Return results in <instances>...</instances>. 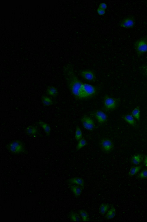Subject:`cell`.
<instances>
[{
    "label": "cell",
    "instance_id": "9c48e42d",
    "mask_svg": "<svg viewBox=\"0 0 147 222\" xmlns=\"http://www.w3.org/2000/svg\"><path fill=\"white\" fill-rule=\"evenodd\" d=\"M135 24V19L133 16L128 17L124 18L120 22V26L125 29H131Z\"/></svg>",
    "mask_w": 147,
    "mask_h": 222
},
{
    "label": "cell",
    "instance_id": "4dcf8cb0",
    "mask_svg": "<svg viewBox=\"0 0 147 222\" xmlns=\"http://www.w3.org/2000/svg\"><path fill=\"white\" fill-rule=\"evenodd\" d=\"M143 161H144V166H145L146 167H147V155H145V156L144 157Z\"/></svg>",
    "mask_w": 147,
    "mask_h": 222
},
{
    "label": "cell",
    "instance_id": "9a60e30c",
    "mask_svg": "<svg viewBox=\"0 0 147 222\" xmlns=\"http://www.w3.org/2000/svg\"><path fill=\"white\" fill-rule=\"evenodd\" d=\"M25 133L31 136H35L38 135V128L36 126H29L25 129Z\"/></svg>",
    "mask_w": 147,
    "mask_h": 222
},
{
    "label": "cell",
    "instance_id": "6da1fadb",
    "mask_svg": "<svg viewBox=\"0 0 147 222\" xmlns=\"http://www.w3.org/2000/svg\"><path fill=\"white\" fill-rule=\"evenodd\" d=\"M64 73L71 93L77 99L82 100L83 83L76 76L71 65H67L64 68Z\"/></svg>",
    "mask_w": 147,
    "mask_h": 222
},
{
    "label": "cell",
    "instance_id": "7a4b0ae2",
    "mask_svg": "<svg viewBox=\"0 0 147 222\" xmlns=\"http://www.w3.org/2000/svg\"><path fill=\"white\" fill-rule=\"evenodd\" d=\"M102 109L105 112H111L115 110L120 105V99L105 95L102 100Z\"/></svg>",
    "mask_w": 147,
    "mask_h": 222
},
{
    "label": "cell",
    "instance_id": "8992f818",
    "mask_svg": "<svg viewBox=\"0 0 147 222\" xmlns=\"http://www.w3.org/2000/svg\"><path fill=\"white\" fill-rule=\"evenodd\" d=\"M134 49L138 55H142L147 52V37H142L134 43Z\"/></svg>",
    "mask_w": 147,
    "mask_h": 222
},
{
    "label": "cell",
    "instance_id": "e0dca14e",
    "mask_svg": "<svg viewBox=\"0 0 147 222\" xmlns=\"http://www.w3.org/2000/svg\"><path fill=\"white\" fill-rule=\"evenodd\" d=\"M46 93L50 96L56 97L58 94V92L56 88L54 86H49L47 89Z\"/></svg>",
    "mask_w": 147,
    "mask_h": 222
},
{
    "label": "cell",
    "instance_id": "5b68a950",
    "mask_svg": "<svg viewBox=\"0 0 147 222\" xmlns=\"http://www.w3.org/2000/svg\"><path fill=\"white\" fill-rule=\"evenodd\" d=\"M100 147L101 151L105 154L111 153L114 149V144L111 139L104 138L100 141Z\"/></svg>",
    "mask_w": 147,
    "mask_h": 222
},
{
    "label": "cell",
    "instance_id": "4316f807",
    "mask_svg": "<svg viewBox=\"0 0 147 222\" xmlns=\"http://www.w3.org/2000/svg\"><path fill=\"white\" fill-rule=\"evenodd\" d=\"M138 177L139 178V179H145L147 178V170L145 169V170H142L141 173H139L138 174Z\"/></svg>",
    "mask_w": 147,
    "mask_h": 222
},
{
    "label": "cell",
    "instance_id": "d6986e66",
    "mask_svg": "<svg viewBox=\"0 0 147 222\" xmlns=\"http://www.w3.org/2000/svg\"><path fill=\"white\" fill-rule=\"evenodd\" d=\"M131 114L134 116V118L137 119L138 121L140 120V117H141V111L139 106H137L132 111Z\"/></svg>",
    "mask_w": 147,
    "mask_h": 222
},
{
    "label": "cell",
    "instance_id": "30bf717a",
    "mask_svg": "<svg viewBox=\"0 0 147 222\" xmlns=\"http://www.w3.org/2000/svg\"><path fill=\"white\" fill-rule=\"evenodd\" d=\"M80 74L84 79L88 80V81H94L96 79L94 72L91 70H83L81 72Z\"/></svg>",
    "mask_w": 147,
    "mask_h": 222
},
{
    "label": "cell",
    "instance_id": "ac0fdd59",
    "mask_svg": "<svg viewBox=\"0 0 147 222\" xmlns=\"http://www.w3.org/2000/svg\"><path fill=\"white\" fill-rule=\"evenodd\" d=\"M38 124L42 127V128L44 130V131L46 133L47 135L49 136L50 135V132H51V127H50V126L48 124L43 122V121H40V122H38Z\"/></svg>",
    "mask_w": 147,
    "mask_h": 222
},
{
    "label": "cell",
    "instance_id": "484cf974",
    "mask_svg": "<svg viewBox=\"0 0 147 222\" xmlns=\"http://www.w3.org/2000/svg\"><path fill=\"white\" fill-rule=\"evenodd\" d=\"M75 138L76 141H79L81 138H82V132L81 129L79 127H77L76 128V134H75Z\"/></svg>",
    "mask_w": 147,
    "mask_h": 222
},
{
    "label": "cell",
    "instance_id": "277c9868",
    "mask_svg": "<svg viewBox=\"0 0 147 222\" xmlns=\"http://www.w3.org/2000/svg\"><path fill=\"white\" fill-rule=\"evenodd\" d=\"M8 151L14 154H20L25 152L24 144L20 140H15L8 144L7 146Z\"/></svg>",
    "mask_w": 147,
    "mask_h": 222
},
{
    "label": "cell",
    "instance_id": "cb8c5ba5",
    "mask_svg": "<svg viewBox=\"0 0 147 222\" xmlns=\"http://www.w3.org/2000/svg\"><path fill=\"white\" fill-rule=\"evenodd\" d=\"M80 215L81 216L83 221H89V215L88 213L84 210H80L79 211Z\"/></svg>",
    "mask_w": 147,
    "mask_h": 222
},
{
    "label": "cell",
    "instance_id": "7402d4cb",
    "mask_svg": "<svg viewBox=\"0 0 147 222\" xmlns=\"http://www.w3.org/2000/svg\"><path fill=\"white\" fill-rule=\"evenodd\" d=\"M87 145V142L86 139L84 138H82L78 141V143L76 147V150H80L82 149V148H84V147H85Z\"/></svg>",
    "mask_w": 147,
    "mask_h": 222
},
{
    "label": "cell",
    "instance_id": "ba28073f",
    "mask_svg": "<svg viewBox=\"0 0 147 222\" xmlns=\"http://www.w3.org/2000/svg\"><path fill=\"white\" fill-rule=\"evenodd\" d=\"M93 115L100 124H104L108 121V115L102 111L97 110L93 112Z\"/></svg>",
    "mask_w": 147,
    "mask_h": 222
},
{
    "label": "cell",
    "instance_id": "5bb4252c",
    "mask_svg": "<svg viewBox=\"0 0 147 222\" xmlns=\"http://www.w3.org/2000/svg\"><path fill=\"white\" fill-rule=\"evenodd\" d=\"M144 157L142 154H135L131 158V162L134 165L138 166L142 163V161L144 159Z\"/></svg>",
    "mask_w": 147,
    "mask_h": 222
},
{
    "label": "cell",
    "instance_id": "83f0119b",
    "mask_svg": "<svg viewBox=\"0 0 147 222\" xmlns=\"http://www.w3.org/2000/svg\"><path fill=\"white\" fill-rule=\"evenodd\" d=\"M141 70L144 73V74L147 76V65H145L142 66L141 67Z\"/></svg>",
    "mask_w": 147,
    "mask_h": 222
},
{
    "label": "cell",
    "instance_id": "8fae6325",
    "mask_svg": "<svg viewBox=\"0 0 147 222\" xmlns=\"http://www.w3.org/2000/svg\"><path fill=\"white\" fill-rule=\"evenodd\" d=\"M122 119L126 122L127 124L130 125L132 127H136L137 125V122L131 114H126L122 116Z\"/></svg>",
    "mask_w": 147,
    "mask_h": 222
},
{
    "label": "cell",
    "instance_id": "f1b7e54d",
    "mask_svg": "<svg viewBox=\"0 0 147 222\" xmlns=\"http://www.w3.org/2000/svg\"><path fill=\"white\" fill-rule=\"evenodd\" d=\"M98 8L105 10L107 8V5H106V4L105 3H101V4L99 5V7H98Z\"/></svg>",
    "mask_w": 147,
    "mask_h": 222
},
{
    "label": "cell",
    "instance_id": "2e32d148",
    "mask_svg": "<svg viewBox=\"0 0 147 222\" xmlns=\"http://www.w3.org/2000/svg\"><path fill=\"white\" fill-rule=\"evenodd\" d=\"M116 214V209L114 207L111 206V208L108 211V212L105 214V217L108 220H111L114 218Z\"/></svg>",
    "mask_w": 147,
    "mask_h": 222
},
{
    "label": "cell",
    "instance_id": "f546056e",
    "mask_svg": "<svg viewBox=\"0 0 147 222\" xmlns=\"http://www.w3.org/2000/svg\"><path fill=\"white\" fill-rule=\"evenodd\" d=\"M97 11L98 14L99 15H104L105 14V10H102V9H101V8H98Z\"/></svg>",
    "mask_w": 147,
    "mask_h": 222
},
{
    "label": "cell",
    "instance_id": "603a6c76",
    "mask_svg": "<svg viewBox=\"0 0 147 222\" xmlns=\"http://www.w3.org/2000/svg\"><path fill=\"white\" fill-rule=\"evenodd\" d=\"M141 168H142L141 166H135V167H131V168L130 169V170L129 171V175L131 176H133V175H136L137 174H138L140 171V170H141Z\"/></svg>",
    "mask_w": 147,
    "mask_h": 222
},
{
    "label": "cell",
    "instance_id": "44dd1931",
    "mask_svg": "<svg viewBox=\"0 0 147 222\" xmlns=\"http://www.w3.org/2000/svg\"><path fill=\"white\" fill-rule=\"evenodd\" d=\"M41 102L44 105L47 106H51L53 104L52 100L50 97H49L47 96H42Z\"/></svg>",
    "mask_w": 147,
    "mask_h": 222
},
{
    "label": "cell",
    "instance_id": "3957f363",
    "mask_svg": "<svg viewBox=\"0 0 147 222\" xmlns=\"http://www.w3.org/2000/svg\"><path fill=\"white\" fill-rule=\"evenodd\" d=\"M82 100L89 99L95 96L98 92L99 88L97 86L88 84H82Z\"/></svg>",
    "mask_w": 147,
    "mask_h": 222
},
{
    "label": "cell",
    "instance_id": "ffe728a7",
    "mask_svg": "<svg viewBox=\"0 0 147 222\" xmlns=\"http://www.w3.org/2000/svg\"><path fill=\"white\" fill-rule=\"evenodd\" d=\"M111 208V205L107 203H103L100 207V212L102 215L105 214Z\"/></svg>",
    "mask_w": 147,
    "mask_h": 222
},
{
    "label": "cell",
    "instance_id": "d4e9b609",
    "mask_svg": "<svg viewBox=\"0 0 147 222\" xmlns=\"http://www.w3.org/2000/svg\"><path fill=\"white\" fill-rule=\"evenodd\" d=\"M69 216L71 220L72 221H80L81 220L80 217V215H78L77 213L75 212L70 213Z\"/></svg>",
    "mask_w": 147,
    "mask_h": 222
},
{
    "label": "cell",
    "instance_id": "7c38bea8",
    "mask_svg": "<svg viewBox=\"0 0 147 222\" xmlns=\"http://www.w3.org/2000/svg\"><path fill=\"white\" fill-rule=\"evenodd\" d=\"M83 188L84 187H82L80 186H78V185H76V184L69 185V189H70L71 191L77 197H78L80 196V195L81 194V193L82 192Z\"/></svg>",
    "mask_w": 147,
    "mask_h": 222
},
{
    "label": "cell",
    "instance_id": "52a82bcc",
    "mask_svg": "<svg viewBox=\"0 0 147 222\" xmlns=\"http://www.w3.org/2000/svg\"><path fill=\"white\" fill-rule=\"evenodd\" d=\"M81 121L82 124L84 128L86 129L87 130L92 131L95 129V122L94 119H92L91 117L88 116L87 115H84L81 118Z\"/></svg>",
    "mask_w": 147,
    "mask_h": 222
},
{
    "label": "cell",
    "instance_id": "4fadbf2b",
    "mask_svg": "<svg viewBox=\"0 0 147 222\" xmlns=\"http://www.w3.org/2000/svg\"><path fill=\"white\" fill-rule=\"evenodd\" d=\"M68 182L71 184H76V185L80 186L82 187H84L85 185L84 180L82 178H78V177H74V178H70L68 180Z\"/></svg>",
    "mask_w": 147,
    "mask_h": 222
}]
</instances>
